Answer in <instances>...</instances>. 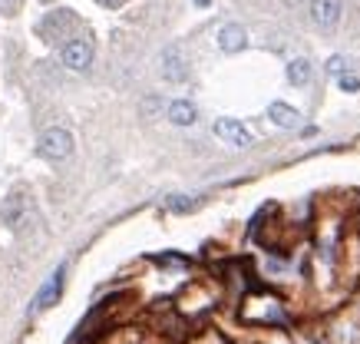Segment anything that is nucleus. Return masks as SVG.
<instances>
[{
	"mask_svg": "<svg viewBox=\"0 0 360 344\" xmlns=\"http://www.w3.org/2000/svg\"><path fill=\"white\" fill-rule=\"evenodd\" d=\"M340 89H344V93H357V89H360V79L344 73V77H340Z\"/></svg>",
	"mask_w": 360,
	"mask_h": 344,
	"instance_id": "obj_12",
	"label": "nucleus"
},
{
	"mask_svg": "<svg viewBox=\"0 0 360 344\" xmlns=\"http://www.w3.org/2000/svg\"><path fill=\"white\" fill-rule=\"evenodd\" d=\"M73 153V136L66 133L63 126H50L44 136H40V155L50 159V163H60Z\"/></svg>",
	"mask_w": 360,
	"mask_h": 344,
	"instance_id": "obj_1",
	"label": "nucleus"
},
{
	"mask_svg": "<svg viewBox=\"0 0 360 344\" xmlns=\"http://www.w3.org/2000/svg\"><path fill=\"white\" fill-rule=\"evenodd\" d=\"M89 63H93V40H86V37H73L70 44L63 46V67L70 70H86Z\"/></svg>",
	"mask_w": 360,
	"mask_h": 344,
	"instance_id": "obj_3",
	"label": "nucleus"
},
{
	"mask_svg": "<svg viewBox=\"0 0 360 344\" xmlns=\"http://www.w3.org/2000/svg\"><path fill=\"white\" fill-rule=\"evenodd\" d=\"M195 120H198V110L188 100H172L169 103V122H175V126H192Z\"/></svg>",
	"mask_w": 360,
	"mask_h": 344,
	"instance_id": "obj_9",
	"label": "nucleus"
},
{
	"mask_svg": "<svg viewBox=\"0 0 360 344\" xmlns=\"http://www.w3.org/2000/svg\"><path fill=\"white\" fill-rule=\"evenodd\" d=\"M215 136L219 139H225L229 146H238V149H245V146H251V133H248V126L241 120H215Z\"/></svg>",
	"mask_w": 360,
	"mask_h": 344,
	"instance_id": "obj_4",
	"label": "nucleus"
},
{
	"mask_svg": "<svg viewBox=\"0 0 360 344\" xmlns=\"http://www.w3.org/2000/svg\"><path fill=\"white\" fill-rule=\"evenodd\" d=\"M17 7H20V0H0V11L4 13H13Z\"/></svg>",
	"mask_w": 360,
	"mask_h": 344,
	"instance_id": "obj_14",
	"label": "nucleus"
},
{
	"mask_svg": "<svg viewBox=\"0 0 360 344\" xmlns=\"http://www.w3.org/2000/svg\"><path fill=\"white\" fill-rule=\"evenodd\" d=\"M248 46V34H245V27L241 23H225L219 30V50L221 53H238Z\"/></svg>",
	"mask_w": 360,
	"mask_h": 344,
	"instance_id": "obj_7",
	"label": "nucleus"
},
{
	"mask_svg": "<svg viewBox=\"0 0 360 344\" xmlns=\"http://www.w3.org/2000/svg\"><path fill=\"white\" fill-rule=\"evenodd\" d=\"M159 67H162V79H169V83H186L188 79V56L179 44L165 46Z\"/></svg>",
	"mask_w": 360,
	"mask_h": 344,
	"instance_id": "obj_2",
	"label": "nucleus"
},
{
	"mask_svg": "<svg viewBox=\"0 0 360 344\" xmlns=\"http://www.w3.org/2000/svg\"><path fill=\"white\" fill-rule=\"evenodd\" d=\"M268 120L274 122V126H281V129H297L301 126V113L295 110V106H288V103H271L268 106Z\"/></svg>",
	"mask_w": 360,
	"mask_h": 344,
	"instance_id": "obj_8",
	"label": "nucleus"
},
{
	"mask_svg": "<svg viewBox=\"0 0 360 344\" xmlns=\"http://www.w3.org/2000/svg\"><path fill=\"white\" fill-rule=\"evenodd\" d=\"M165 205H169V212H179V215H186V212H192L198 205L192 196H169L165 199Z\"/></svg>",
	"mask_w": 360,
	"mask_h": 344,
	"instance_id": "obj_11",
	"label": "nucleus"
},
{
	"mask_svg": "<svg viewBox=\"0 0 360 344\" xmlns=\"http://www.w3.org/2000/svg\"><path fill=\"white\" fill-rule=\"evenodd\" d=\"M195 4H202V7H205V4H208V0H195Z\"/></svg>",
	"mask_w": 360,
	"mask_h": 344,
	"instance_id": "obj_16",
	"label": "nucleus"
},
{
	"mask_svg": "<svg viewBox=\"0 0 360 344\" xmlns=\"http://www.w3.org/2000/svg\"><path fill=\"white\" fill-rule=\"evenodd\" d=\"M99 7H110V11H116V7H122V4H126V0H96Z\"/></svg>",
	"mask_w": 360,
	"mask_h": 344,
	"instance_id": "obj_15",
	"label": "nucleus"
},
{
	"mask_svg": "<svg viewBox=\"0 0 360 344\" xmlns=\"http://www.w3.org/2000/svg\"><path fill=\"white\" fill-rule=\"evenodd\" d=\"M328 70H330V73H340V77H344V56H330Z\"/></svg>",
	"mask_w": 360,
	"mask_h": 344,
	"instance_id": "obj_13",
	"label": "nucleus"
},
{
	"mask_svg": "<svg viewBox=\"0 0 360 344\" xmlns=\"http://www.w3.org/2000/svg\"><path fill=\"white\" fill-rule=\"evenodd\" d=\"M311 20L321 30H334L340 23V0H311Z\"/></svg>",
	"mask_w": 360,
	"mask_h": 344,
	"instance_id": "obj_5",
	"label": "nucleus"
},
{
	"mask_svg": "<svg viewBox=\"0 0 360 344\" xmlns=\"http://www.w3.org/2000/svg\"><path fill=\"white\" fill-rule=\"evenodd\" d=\"M63 275H66V265H60L53 275L46 278V285L37 291V298H33V311H46L56 298H60V291H63Z\"/></svg>",
	"mask_w": 360,
	"mask_h": 344,
	"instance_id": "obj_6",
	"label": "nucleus"
},
{
	"mask_svg": "<svg viewBox=\"0 0 360 344\" xmlns=\"http://www.w3.org/2000/svg\"><path fill=\"white\" fill-rule=\"evenodd\" d=\"M311 73H314V70H311V60H304V56H297V60L288 63V79H291L295 87H307V83H311Z\"/></svg>",
	"mask_w": 360,
	"mask_h": 344,
	"instance_id": "obj_10",
	"label": "nucleus"
}]
</instances>
